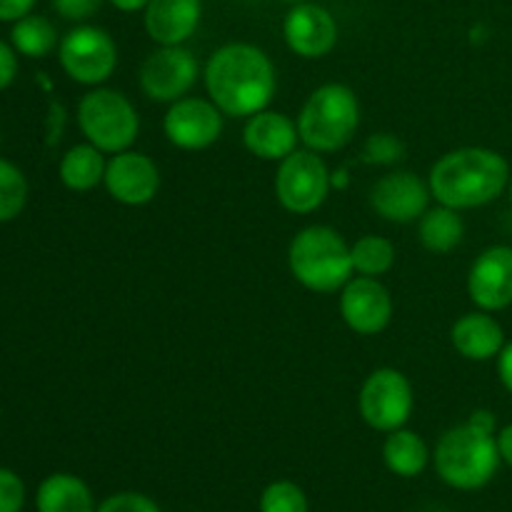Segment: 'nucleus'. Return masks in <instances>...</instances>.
<instances>
[{"label": "nucleus", "instance_id": "b1692460", "mask_svg": "<svg viewBox=\"0 0 512 512\" xmlns=\"http://www.w3.org/2000/svg\"><path fill=\"white\" fill-rule=\"evenodd\" d=\"M10 43L25 58H45L58 48V30L43 15H25L15 20L10 30Z\"/></svg>", "mask_w": 512, "mask_h": 512}, {"label": "nucleus", "instance_id": "7ed1b4c3", "mask_svg": "<svg viewBox=\"0 0 512 512\" xmlns=\"http://www.w3.org/2000/svg\"><path fill=\"white\" fill-rule=\"evenodd\" d=\"M500 460L495 433L478 428L470 420L445 430L433 453L440 480L455 490L485 488L498 473Z\"/></svg>", "mask_w": 512, "mask_h": 512}, {"label": "nucleus", "instance_id": "ddd939ff", "mask_svg": "<svg viewBox=\"0 0 512 512\" xmlns=\"http://www.w3.org/2000/svg\"><path fill=\"white\" fill-rule=\"evenodd\" d=\"M430 185L408 170L383 175L370 190V208L388 223H413L428 210Z\"/></svg>", "mask_w": 512, "mask_h": 512}, {"label": "nucleus", "instance_id": "e433bc0d", "mask_svg": "<svg viewBox=\"0 0 512 512\" xmlns=\"http://www.w3.org/2000/svg\"><path fill=\"white\" fill-rule=\"evenodd\" d=\"M113 8L123 10V13H138V10H145V5L150 3V0H108Z\"/></svg>", "mask_w": 512, "mask_h": 512}, {"label": "nucleus", "instance_id": "f257e3e1", "mask_svg": "<svg viewBox=\"0 0 512 512\" xmlns=\"http://www.w3.org/2000/svg\"><path fill=\"white\" fill-rule=\"evenodd\" d=\"M205 88L220 113L228 118H250L270 105L278 75L273 60L258 45L228 43L210 55Z\"/></svg>", "mask_w": 512, "mask_h": 512}, {"label": "nucleus", "instance_id": "4468645a", "mask_svg": "<svg viewBox=\"0 0 512 512\" xmlns=\"http://www.w3.org/2000/svg\"><path fill=\"white\" fill-rule=\"evenodd\" d=\"M468 295L478 310L498 313L512 305V248L493 245L470 265Z\"/></svg>", "mask_w": 512, "mask_h": 512}, {"label": "nucleus", "instance_id": "58836bf2", "mask_svg": "<svg viewBox=\"0 0 512 512\" xmlns=\"http://www.w3.org/2000/svg\"><path fill=\"white\" fill-rule=\"evenodd\" d=\"M285 3H293L295 5V3H305V0H285Z\"/></svg>", "mask_w": 512, "mask_h": 512}, {"label": "nucleus", "instance_id": "cd10ccee", "mask_svg": "<svg viewBox=\"0 0 512 512\" xmlns=\"http://www.w3.org/2000/svg\"><path fill=\"white\" fill-rule=\"evenodd\" d=\"M405 158L403 140L395 138L393 133H375L365 140L360 160L368 165H393Z\"/></svg>", "mask_w": 512, "mask_h": 512}, {"label": "nucleus", "instance_id": "412c9836", "mask_svg": "<svg viewBox=\"0 0 512 512\" xmlns=\"http://www.w3.org/2000/svg\"><path fill=\"white\" fill-rule=\"evenodd\" d=\"M383 460L385 468L398 478H418L428 468L430 450L418 433L398 428L385 438Z\"/></svg>", "mask_w": 512, "mask_h": 512}, {"label": "nucleus", "instance_id": "aec40b11", "mask_svg": "<svg viewBox=\"0 0 512 512\" xmlns=\"http://www.w3.org/2000/svg\"><path fill=\"white\" fill-rule=\"evenodd\" d=\"M38 512H95V500L88 485L70 473H55L40 483L35 495Z\"/></svg>", "mask_w": 512, "mask_h": 512}, {"label": "nucleus", "instance_id": "1a4fd4ad", "mask_svg": "<svg viewBox=\"0 0 512 512\" xmlns=\"http://www.w3.org/2000/svg\"><path fill=\"white\" fill-rule=\"evenodd\" d=\"M58 60L75 83L100 85L115 73L118 45L103 28L78 25L60 40Z\"/></svg>", "mask_w": 512, "mask_h": 512}, {"label": "nucleus", "instance_id": "f704fd0d", "mask_svg": "<svg viewBox=\"0 0 512 512\" xmlns=\"http://www.w3.org/2000/svg\"><path fill=\"white\" fill-rule=\"evenodd\" d=\"M498 450L503 463H508L512 468V423L505 425V428L498 433Z\"/></svg>", "mask_w": 512, "mask_h": 512}, {"label": "nucleus", "instance_id": "c756f323", "mask_svg": "<svg viewBox=\"0 0 512 512\" xmlns=\"http://www.w3.org/2000/svg\"><path fill=\"white\" fill-rule=\"evenodd\" d=\"M25 505V485L13 470L0 468V512H20Z\"/></svg>", "mask_w": 512, "mask_h": 512}, {"label": "nucleus", "instance_id": "2f4dec72", "mask_svg": "<svg viewBox=\"0 0 512 512\" xmlns=\"http://www.w3.org/2000/svg\"><path fill=\"white\" fill-rule=\"evenodd\" d=\"M15 75H18V58H15V50L0 40V90L8 88L15 80Z\"/></svg>", "mask_w": 512, "mask_h": 512}, {"label": "nucleus", "instance_id": "39448f33", "mask_svg": "<svg viewBox=\"0 0 512 512\" xmlns=\"http://www.w3.org/2000/svg\"><path fill=\"white\" fill-rule=\"evenodd\" d=\"M358 125V95L343 83H325L305 100L298 118V133L300 140L315 153H335L355 138Z\"/></svg>", "mask_w": 512, "mask_h": 512}, {"label": "nucleus", "instance_id": "7c9ffc66", "mask_svg": "<svg viewBox=\"0 0 512 512\" xmlns=\"http://www.w3.org/2000/svg\"><path fill=\"white\" fill-rule=\"evenodd\" d=\"M105 0H53V8L65 20H88L103 8Z\"/></svg>", "mask_w": 512, "mask_h": 512}, {"label": "nucleus", "instance_id": "6ab92c4d", "mask_svg": "<svg viewBox=\"0 0 512 512\" xmlns=\"http://www.w3.org/2000/svg\"><path fill=\"white\" fill-rule=\"evenodd\" d=\"M450 340L465 360L485 363V360L498 358L500 350L505 348V330L493 315L485 310H475V313H465L463 318L455 320Z\"/></svg>", "mask_w": 512, "mask_h": 512}, {"label": "nucleus", "instance_id": "9d476101", "mask_svg": "<svg viewBox=\"0 0 512 512\" xmlns=\"http://www.w3.org/2000/svg\"><path fill=\"white\" fill-rule=\"evenodd\" d=\"M198 80V60L183 45H160L140 65V88L150 100L175 103Z\"/></svg>", "mask_w": 512, "mask_h": 512}, {"label": "nucleus", "instance_id": "f8f14e48", "mask_svg": "<svg viewBox=\"0 0 512 512\" xmlns=\"http://www.w3.org/2000/svg\"><path fill=\"white\" fill-rule=\"evenodd\" d=\"M340 315L353 333L378 335L393 318V298L378 278L358 275L340 290Z\"/></svg>", "mask_w": 512, "mask_h": 512}, {"label": "nucleus", "instance_id": "393cba45", "mask_svg": "<svg viewBox=\"0 0 512 512\" xmlns=\"http://www.w3.org/2000/svg\"><path fill=\"white\" fill-rule=\"evenodd\" d=\"M350 255H353L355 273L378 278L393 268L395 245L380 235H363L360 240H355V245H350Z\"/></svg>", "mask_w": 512, "mask_h": 512}, {"label": "nucleus", "instance_id": "20e7f679", "mask_svg": "<svg viewBox=\"0 0 512 512\" xmlns=\"http://www.w3.org/2000/svg\"><path fill=\"white\" fill-rule=\"evenodd\" d=\"M290 273L313 293H338L353 278V255L338 230L310 225L293 238L288 250Z\"/></svg>", "mask_w": 512, "mask_h": 512}, {"label": "nucleus", "instance_id": "c85d7f7f", "mask_svg": "<svg viewBox=\"0 0 512 512\" xmlns=\"http://www.w3.org/2000/svg\"><path fill=\"white\" fill-rule=\"evenodd\" d=\"M95 512H163L155 500L143 493H115L105 498Z\"/></svg>", "mask_w": 512, "mask_h": 512}, {"label": "nucleus", "instance_id": "4c0bfd02", "mask_svg": "<svg viewBox=\"0 0 512 512\" xmlns=\"http://www.w3.org/2000/svg\"><path fill=\"white\" fill-rule=\"evenodd\" d=\"M508 195H510V203H512V175H510V183H508Z\"/></svg>", "mask_w": 512, "mask_h": 512}, {"label": "nucleus", "instance_id": "5701e85b", "mask_svg": "<svg viewBox=\"0 0 512 512\" xmlns=\"http://www.w3.org/2000/svg\"><path fill=\"white\" fill-rule=\"evenodd\" d=\"M465 235V223L460 218V210L438 205L428 208L418 223V238L425 250L435 255H445L460 245Z\"/></svg>", "mask_w": 512, "mask_h": 512}, {"label": "nucleus", "instance_id": "9b49d317", "mask_svg": "<svg viewBox=\"0 0 512 512\" xmlns=\"http://www.w3.org/2000/svg\"><path fill=\"white\" fill-rule=\"evenodd\" d=\"M165 138L180 150H205L223 133V113L213 100L180 98L163 118Z\"/></svg>", "mask_w": 512, "mask_h": 512}, {"label": "nucleus", "instance_id": "2eb2a0df", "mask_svg": "<svg viewBox=\"0 0 512 512\" xmlns=\"http://www.w3.org/2000/svg\"><path fill=\"white\" fill-rule=\"evenodd\" d=\"M283 35L288 48L300 58H323L338 43V23L328 8L305 0L285 15Z\"/></svg>", "mask_w": 512, "mask_h": 512}, {"label": "nucleus", "instance_id": "f3484780", "mask_svg": "<svg viewBox=\"0 0 512 512\" xmlns=\"http://www.w3.org/2000/svg\"><path fill=\"white\" fill-rule=\"evenodd\" d=\"M298 125L278 110H260L250 115L243 128V143L250 155L260 160H285L298 150Z\"/></svg>", "mask_w": 512, "mask_h": 512}, {"label": "nucleus", "instance_id": "423d86ee", "mask_svg": "<svg viewBox=\"0 0 512 512\" xmlns=\"http://www.w3.org/2000/svg\"><path fill=\"white\" fill-rule=\"evenodd\" d=\"M78 125L90 145L103 153H123L135 143L140 130L138 110L118 90L98 88L83 95L78 105Z\"/></svg>", "mask_w": 512, "mask_h": 512}, {"label": "nucleus", "instance_id": "bb28decb", "mask_svg": "<svg viewBox=\"0 0 512 512\" xmlns=\"http://www.w3.org/2000/svg\"><path fill=\"white\" fill-rule=\"evenodd\" d=\"M260 512H308V498L293 480H275L263 490Z\"/></svg>", "mask_w": 512, "mask_h": 512}, {"label": "nucleus", "instance_id": "473e14b6", "mask_svg": "<svg viewBox=\"0 0 512 512\" xmlns=\"http://www.w3.org/2000/svg\"><path fill=\"white\" fill-rule=\"evenodd\" d=\"M33 5L35 0H0V20L3 23H15V20L30 15Z\"/></svg>", "mask_w": 512, "mask_h": 512}, {"label": "nucleus", "instance_id": "4be33fe9", "mask_svg": "<svg viewBox=\"0 0 512 512\" xmlns=\"http://www.w3.org/2000/svg\"><path fill=\"white\" fill-rule=\"evenodd\" d=\"M105 168H108V163L103 158V150L83 143L75 145L63 155L58 173L65 188L75 190V193H88V190L98 188L103 183Z\"/></svg>", "mask_w": 512, "mask_h": 512}, {"label": "nucleus", "instance_id": "f03ea898", "mask_svg": "<svg viewBox=\"0 0 512 512\" xmlns=\"http://www.w3.org/2000/svg\"><path fill=\"white\" fill-rule=\"evenodd\" d=\"M510 163L490 148H458L430 168L428 185L440 205L455 210L483 208L508 190Z\"/></svg>", "mask_w": 512, "mask_h": 512}, {"label": "nucleus", "instance_id": "a878e982", "mask_svg": "<svg viewBox=\"0 0 512 512\" xmlns=\"http://www.w3.org/2000/svg\"><path fill=\"white\" fill-rule=\"evenodd\" d=\"M28 203V180L13 163L0 158V223L18 218Z\"/></svg>", "mask_w": 512, "mask_h": 512}, {"label": "nucleus", "instance_id": "dca6fc26", "mask_svg": "<svg viewBox=\"0 0 512 512\" xmlns=\"http://www.w3.org/2000/svg\"><path fill=\"white\" fill-rule=\"evenodd\" d=\"M110 198L123 205H145L158 195L160 170L148 155L123 150L108 160L103 178Z\"/></svg>", "mask_w": 512, "mask_h": 512}, {"label": "nucleus", "instance_id": "a211bd4d", "mask_svg": "<svg viewBox=\"0 0 512 512\" xmlns=\"http://www.w3.org/2000/svg\"><path fill=\"white\" fill-rule=\"evenodd\" d=\"M203 0H150L143 23L158 45H183L198 30Z\"/></svg>", "mask_w": 512, "mask_h": 512}, {"label": "nucleus", "instance_id": "c9c22d12", "mask_svg": "<svg viewBox=\"0 0 512 512\" xmlns=\"http://www.w3.org/2000/svg\"><path fill=\"white\" fill-rule=\"evenodd\" d=\"M468 420L478 425V428L488 430V433H495V430H498V420H495V415L490 413V410H475Z\"/></svg>", "mask_w": 512, "mask_h": 512}, {"label": "nucleus", "instance_id": "72a5a7b5", "mask_svg": "<svg viewBox=\"0 0 512 512\" xmlns=\"http://www.w3.org/2000/svg\"><path fill=\"white\" fill-rule=\"evenodd\" d=\"M498 378L503 383V388L512 395V340L505 343V348L498 355Z\"/></svg>", "mask_w": 512, "mask_h": 512}, {"label": "nucleus", "instance_id": "0eeeda50", "mask_svg": "<svg viewBox=\"0 0 512 512\" xmlns=\"http://www.w3.org/2000/svg\"><path fill=\"white\" fill-rule=\"evenodd\" d=\"M330 193V170L315 150H295L280 160L275 195L288 213L308 215L325 203Z\"/></svg>", "mask_w": 512, "mask_h": 512}, {"label": "nucleus", "instance_id": "6e6552de", "mask_svg": "<svg viewBox=\"0 0 512 512\" xmlns=\"http://www.w3.org/2000/svg\"><path fill=\"white\" fill-rule=\"evenodd\" d=\"M358 408L365 423L378 433L405 428L413 413V385L395 368L373 370L360 388Z\"/></svg>", "mask_w": 512, "mask_h": 512}]
</instances>
